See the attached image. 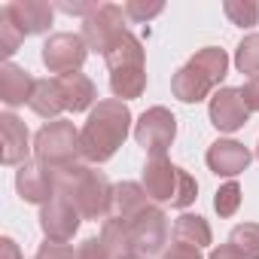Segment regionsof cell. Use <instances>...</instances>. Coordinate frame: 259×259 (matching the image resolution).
<instances>
[{"label":"cell","mask_w":259,"mask_h":259,"mask_svg":"<svg viewBox=\"0 0 259 259\" xmlns=\"http://www.w3.org/2000/svg\"><path fill=\"white\" fill-rule=\"evenodd\" d=\"M79 217H82V213H79L67 198L55 195V198H52L49 204H43V210H40V229H43L46 241L64 244V241H70V238L76 235Z\"/></svg>","instance_id":"9"},{"label":"cell","mask_w":259,"mask_h":259,"mask_svg":"<svg viewBox=\"0 0 259 259\" xmlns=\"http://www.w3.org/2000/svg\"><path fill=\"white\" fill-rule=\"evenodd\" d=\"M229 70V55L217 46H207L201 52H195L171 79V89H174V98H180L183 104H198L210 95L213 85L223 82Z\"/></svg>","instance_id":"3"},{"label":"cell","mask_w":259,"mask_h":259,"mask_svg":"<svg viewBox=\"0 0 259 259\" xmlns=\"http://www.w3.org/2000/svg\"><path fill=\"white\" fill-rule=\"evenodd\" d=\"M85 55H89V46H85L82 34H52L43 43V64L61 76L79 73Z\"/></svg>","instance_id":"8"},{"label":"cell","mask_w":259,"mask_h":259,"mask_svg":"<svg viewBox=\"0 0 259 259\" xmlns=\"http://www.w3.org/2000/svg\"><path fill=\"white\" fill-rule=\"evenodd\" d=\"M128 259H147V256H128Z\"/></svg>","instance_id":"36"},{"label":"cell","mask_w":259,"mask_h":259,"mask_svg":"<svg viewBox=\"0 0 259 259\" xmlns=\"http://www.w3.org/2000/svg\"><path fill=\"white\" fill-rule=\"evenodd\" d=\"M0 259H22V253H19V247H16L13 238H4V241H0Z\"/></svg>","instance_id":"35"},{"label":"cell","mask_w":259,"mask_h":259,"mask_svg":"<svg viewBox=\"0 0 259 259\" xmlns=\"http://www.w3.org/2000/svg\"><path fill=\"white\" fill-rule=\"evenodd\" d=\"M162 259H201V253L195 247H186V244H171V250H165Z\"/></svg>","instance_id":"33"},{"label":"cell","mask_w":259,"mask_h":259,"mask_svg":"<svg viewBox=\"0 0 259 259\" xmlns=\"http://www.w3.org/2000/svg\"><path fill=\"white\" fill-rule=\"evenodd\" d=\"M223 10H226L229 22L238 25V28H253L259 22V4L256 0H226Z\"/></svg>","instance_id":"24"},{"label":"cell","mask_w":259,"mask_h":259,"mask_svg":"<svg viewBox=\"0 0 259 259\" xmlns=\"http://www.w3.org/2000/svg\"><path fill=\"white\" fill-rule=\"evenodd\" d=\"M177 174L180 168L171 165L165 156H150L144 168V189L153 201H174L177 195Z\"/></svg>","instance_id":"12"},{"label":"cell","mask_w":259,"mask_h":259,"mask_svg":"<svg viewBox=\"0 0 259 259\" xmlns=\"http://www.w3.org/2000/svg\"><path fill=\"white\" fill-rule=\"evenodd\" d=\"M34 76L28 70H22L19 64L7 61L0 67V101L7 107H19L25 101H31V92H34Z\"/></svg>","instance_id":"16"},{"label":"cell","mask_w":259,"mask_h":259,"mask_svg":"<svg viewBox=\"0 0 259 259\" xmlns=\"http://www.w3.org/2000/svg\"><path fill=\"white\" fill-rule=\"evenodd\" d=\"M247 165H250V150L238 141H217L207 150V168L220 177H235L247 171Z\"/></svg>","instance_id":"14"},{"label":"cell","mask_w":259,"mask_h":259,"mask_svg":"<svg viewBox=\"0 0 259 259\" xmlns=\"http://www.w3.org/2000/svg\"><path fill=\"white\" fill-rule=\"evenodd\" d=\"M34 259H76V253H73V247H70V244L46 241V244L37 250V256H34Z\"/></svg>","instance_id":"31"},{"label":"cell","mask_w":259,"mask_h":259,"mask_svg":"<svg viewBox=\"0 0 259 259\" xmlns=\"http://www.w3.org/2000/svg\"><path fill=\"white\" fill-rule=\"evenodd\" d=\"M58 82H61L67 110L82 113V110H89L95 104V82L85 73H67V76H58Z\"/></svg>","instance_id":"19"},{"label":"cell","mask_w":259,"mask_h":259,"mask_svg":"<svg viewBox=\"0 0 259 259\" xmlns=\"http://www.w3.org/2000/svg\"><path fill=\"white\" fill-rule=\"evenodd\" d=\"M195 192H198L195 177H192L189 171H183V168H180V174H177V195H174L171 207H189V204L195 201Z\"/></svg>","instance_id":"28"},{"label":"cell","mask_w":259,"mask_h":259,"mask_svg":"<svg viewBox=\"0 0 259 259\" xmlns=\"http://www.w3.org/2000/svg\"><path fill=\"white\" fill-rule=\"evenodd\" d=\"M122 220V217H119ZM128 226V235H132V247H135V256H153L162 250L165 238H168V223H165V213L162 207L150 204L144 207L141 213L128 217L125 220Z\"/></svg>","instance_id":"5"},{"label":"cell","mask_w":259,"mask_h":259,"mask_svg":"<svg viewBox=\"0 0 259 259\" xmlns=\"http://www.w3.org/2000/svg\"><path fill=\"white\" fill-rule=\"evenodd\" d=\"M31 110L43 119H55L64 107V92H61V82L58 79H37L34 82V92H31Z\"/></svg>","instance_id":"18"},{"label":"cell","mask_w":259,"mask_h":259,"mask_svg":"<svg viewBox=\"0 0 259 259\" xmlns=\"http://www.w3.org/2000/svg\"><path fill=\"white\" fill-rule=\"evenodd\" d=\"M7 16L19 25V31L28 37V34H40L52 25V7L43 4V0H16V4H7L4 7Z\"/></svg>","instance_id":"15"},{"label":"cell","mask_w":259,"mask_h":259,"mask_svg":"<svg viewBox=\"0 0 259 259\" xmlns=\"http://www.w3.org/2000/svg\"><path fill=\"white\" fill-rule=\"evenodd\" d=\"M174 241L186 244V247H195V250L207 247L210 244V226H207V220L198 217V213L177 217V223H174Z\"/></svg>","instance_id":"21"},{"label":"cell","mask_w":259,"mask_h":259,"mask_svg":"<svg viewBox=\"0 0 259 259\" xmlns=\"http://www.w3.org/2000/svg\"><path fill=\"white\" fill-rule=\"evenodd\" d=\"M210 259H247L235 244H223V247H217L213 253H210Z\"/></svg>","instance_id":"34"},{"label":"cell","mask_w":259,"mask_h":259,"mask_svg":"<svg viewBox=\"0 0 259 259\" xmlns=\"http://www.w3.org/2000/svg\"><path fill=\"white\" fill-rule=\"evenodd\" d=\"M125 10L116 4H98V10L82 19V40L89 49H98L101 55L113 46L119 34H125Z\"/></svg>","instance_id":"7"},{"label":"cell","mask_w":259,"mask_h":259,"mask_svg":"<svg viewBox=\"0 0 259 259\" xmlns=\"http://www.w3.org/2000/svg\"><path fill=\"white\" fill-rule=\"evenodd\" d=\"M162 10H165L162 4H144V0H132V4H125V16L132 19V22H150Z\"/></svg>","instance_id":"29"},{"label":"cell","mask_w":259,"mask_h":259,"mask_svg":"<svg viewBox=\"0 0 259 259\" xmlns=\"http://www.w3.org/2000/svg\"><path fill=\"white\" fill-rule=\"evenodd\" d=\"M174 135H177V119L165 107H150L135 125V141L150 156H165V150L171 147Z\"/></svg>","instance_id":"6"},{"label":"cell","mask_w":259,"mask_h":259,"mask_svg":"<svg viewBox=\"0 0 259 259\" xmlns=\"http://www.w3.org/2000/svg\"><path fill=\"white\" fill-rule=\"evenodd\" d=\"M150 204H153V201H150L147 189L138 186V183H119V186H113V217L128 220V217L141 213V210L150 207Z\"/></svg>","instance_id":"20"},{"label":"cell","mask_w":259,"mask_h":259,"mask_svg":"<svg viewBox=\"0 0 259 259\" xmlns=\"http://www.w3.org/2000/svg\"><path fill=\"white\" fill-rule=\"evenodd\" d=\"M256 159H259V144H256Z\"/></svg>","instance_id":"37"},{"label":"cell","mask_w":259,"mask_h":259,"mask_svg":"<svg viewBox=\"0 0 259 259\" xmlns=\"http://www.w3.org/2000/svg\"><path fill=\"white\" fill-rule=\"evenodd\" d=\"M34 156L40 165L58 171L67 165H76L79 156V132L73 128V122L67 119H55L49 125H43L37 138H34Z\"/></svg>","instance_id":"4"},{"label":"cell","mask_w":259,"mask_h":259,"mask_svg":"<svg viewBox=\"0 0 259 259\" xmlns=\"http://www.w3.org/2000/svg\"><path fill=\"white\" fill-rule=\"evenodd\" d=\"M76 259H113V253L107 250V244L101 238H85L76 250Z\"/></svg>","instance_id":"30"},{"label":"cell","mask_w":259,"mask_h":259,"mask_svg":"<svg viewBox=\"0 0 259 259\" xmlns=\"http://www.w3.org/2000/svg\"><path fill=\"white\" fill-rule=\"evenodd\" d=\"M229 244H235L247 259H259V226L256 223H241L232 229Z\"/></svg>","instance_id":"23"},{"label":"cell","mask_w":259,"mask_h":259,"mask_svg":"<svg viewBox=\"0 0 259 259\" xmlns=\"http://www.w3.org/2000/svg\"><path fill=\"white\" fill-rule=\"evenodd\" d=\"M101 241L107 244V250L113 253V259H128V256H135V247H132V235H128V226H125V220H119V217L104 220Z\"/></svg>","instance_id":"22"},{"label":"cell","mask_w":259,"mask_h":259,"mask_svg":"<svg viewBox=\"0 0 259 259\" xmlns=\"http://www.w3.org/2000/svg\"><path fill=\"white\" fill-rule=\"evenodd\" d=\"M52 174H55V195L67 198L85 220H110L113 186L101 171L76 162V165L58 168Z\"/></svg>","instance_id":"2"},{"label":"cell","mask_w":259,"mask_h":259,"mask_svg":"<svg viewBox=\"0 0 259 259\" xmlns=\"http://www.w3.org/2000/svg\"><path fill=\"white\" fill-rule=\"evenodd\" d=\"M241 98H244L247 110H259V76H250L241 85Z\"/></svg>","instance_id":"32"},{"label":"cell","mask_w":259,"mask_h":259,"mask_svg":"<svg viewBox=\"0 0 259 259\" xmlns=\"http://www.w3.org/2000/svg\"><path fill=\"white\" fill-rule=\"evenodd\" d=\"M0 141H4V150H0L4 165H25L31 153V141H28V128L19 116L13 113L0 116Z\"/></svg>","instance_id":"13"},{"label":"cell","mask_w":259,"mask_h":259,"mask_svg":"<svg viewBox=\"0 0 259 259\" xmlns=\"http://www.w3.org/2000/svg\"><path fill=\"white\" fill-rule=\"evenodd\" d=\"M104 58H107L110 73L113 70H128V67H144V46L132 31H125L113 40V46L104 52Z\"/></svg>","instance_id":"17"},{"label":"cell","mask_w":259,"mask_h":259,"mask_svg":"<svg viewBox=\"0 0 259 259\" xmlns=\"http://www.w3.org/2000/svg\"><path fill=\"white\" fill-rule=\"evenodd\" d=\"M213 207H217L220 217H232V213L241 207V186H238V183L220 186V192H217V198H213Z\"/></svg>","instance_id":"27"},{"label":"cell","mask_w":259,"mask_h":259,"mask_svg":"<svg viewBox=\"0 0 259 259\" xmlns=\"http://www.w3.org/2000/svg\"><path fill=\"white\" fill-rule=\"evenodd\" d=\"M16 186H19V195L31 204H49L55 198V174L40 162H25L16 177Z\"/></svg>","instance_id":"10"},{"label":"cell","mask_w":259,"mask_h":259,"mask_svg":"<svg viewBox=\"0 0 259 259\" xmlns=\"http://www.w3.org/2000/svg\"><path fill=\"white\" fill-rule=\"evenodd\" d=\"M235 67L241 73H250V76L259 73V34H250L241 40V46L235 52Z\"/></svg>","instance_id":"25"},{"label":"cell","mask_w":259,"mask_h":259,"mask_svg":"<svg viewBox=\"0 0 259 259\" xmlns=\"http://www.w3.org/2000/svg\"><path fill=\"white\" fill-rule=\"evenodd\" d=\"M247 116H250V110L241 98V89H220L210 98V122L220 132H238L247 122Z\"/></svg>","instance_id":"11"},{"label":"cell","mask_w":259,"mask_h":259,"mask_svg":"<svg viewBox=\"0 0 259 259\" xmlns=\"http://www.w3.org/2000/svg\"><path fill=\"white\" fill-rule=\"evenodd\" d=\"M22 40H25V34L19 31V25L7 16V10H0V52L10 58L22 46Z\"/></svg>","instance_id":"26"},{"label":"cell","mask_w":259,"mask_h":259,"mask_svg":"<svg viewBox=\"0 0 259 259\" xmlns=\"http://www.w3.org/2000/svg\"><path fill=\"white\" fill-rule=\"evenodd\" d=\"M128 128H132V110L119 98L98 101V107L89 113L82 132H79V156L85 162H107L116 156V150L125 144Z\"/></svg>","instance_id":"1"}]
</instances>
